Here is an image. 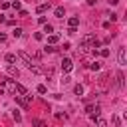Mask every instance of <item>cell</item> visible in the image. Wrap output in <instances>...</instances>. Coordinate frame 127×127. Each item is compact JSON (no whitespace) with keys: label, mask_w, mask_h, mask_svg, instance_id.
<instances>
[{"label":"cell","mask_w":127,"mask_h":127,"mask_svg":"<svg viewBox=\"0 0 127 127\" xmlns=\"http://www.w3.org/2000/svg\"><path fill=\"white\" fill-rule=\"evenodd\" d=\"M85 111H87V115H89L91 119H97V117H99V113H101V107H99V105H87V109H85Z\"/></svg>","instance_id":"1"},{"label":"cell","mask_w":127,"mask_h":127,"mask_svg":"<svg viewBox=\"0 0 127 127\" xmlns=\"http://www.w3.org/2000/svg\"><path fill=\"white\" fill-rule=\"evenodd\" d=\"M16 56H18V60H22V62H24V64H26L28 67H30V65H34V60H32V58H30V56H28L26 52H18Z\"/></svg>","instance_id":"2"},{"label":"cell","mask_w":127,"mask_h":127,"mask_svg":"<svg viewBox=\"0 0 127 127\" xmlns=\"http://www.w3.org/2000/svg\"><path fill=\"white\" fill-rule=\"evenodd\" d=\"M117 60H119V65H127V56H125V48L123 46L117 50Z\"/></svg>","instance_id":"3"},{"label":"cell","mask_w":127,"mask_h":127,"mask_svg":"<svg viewBox=\"0 0 127 127\" xmlns=\"http://www.w3.org/2000/svg\"><path fill=\"white\" fill-rule=\"evenodd\" d=\"M71 67H73L71 60H69V58H64V60H62V69H64V71H71Z\"/></svg>","instance_id":"4"},{"label":"cell","mask_w":127,"mask_h":127,"mask_svg":"<svg viewBox=\"0 0 127 127\" xmlns=\"http://www.w3.org/2000/svg\"><path fill=\"white\" fill-rule=\"evenodd\" d=\"M115 79H117V87L123 89V85H125V75H123L121 71H117V73H115Z\"/></svg>","instance_id":"5"},{"label":"cell","mask_w":127,"mask_h":127,"mask_svg":"<svg viewBox=\"0 0 127 127\" xmlns=\"http://www.w3.org/2000/svg\"><path fill=\"white\" fill-rule=\"evenodd\" d=\"M50 8H52V4H50V2H46V4H40V6L36 8V12H38V14H44V12H48Z\"/></svg>","instance_id":"6"},{"label":"cell","mask_w":127,"mask_h":127,"mask_svg":"<svg viewBox=\"0 0 127 127\" xmlns=\"http://www.w3.org/2000/svg\"><path fill=\"white\" fill-rule=\"evenodd\" d=\"M6 69H8V73H10L12 77H18V75H20V69H18L16 65H12V64H10V65H8Z\"/></svg>","instance_id":"7"},{"label":"cell","mask_w":127,"mask_h":127,"mask_svg":"<svg viewBox=\"0 0 127 127\" xmlns=\"http://www.w3.org/2000/svg\"><path fill=\"white\" fill-rule=\"evenodd\" d=\"M14 91H16V93H20V95H26V93H28V89H26L22 83H14Z\"/></svg>","instance_id":"8"},{"label":"cell","mask_w":127,"mask_h":127,"mask_svg":"<svg viewBox=\"0 0 127 127\" xmlns=\"http://www.w3.org/2000/svg\"><path fill=\"white\" fill-rule=\"evenodd\" d=\"M107 79H109V73H107V71L101 73V75H99V85H101V87H107Z\"/></svg>","instance_id":"9"},{"label":"cell","mask_w":127,"mask_h":127,"mask_svg":"<svg viewBox=\"0 0 127 127\" xmlns=\"http://www.w3.org/2000/svg\"><path fill=\"white\" fill-rule=\"evenodd\" d=\"M54 16H56V18H64V16H65V10H64L62 6H58V8H54Z\"/></svg>","instance_id":"10"},{"label":"cell","mask_w":127,"mask_h":127,"mask_svg":"<svg viewBox=\"0 0 127 127\" xmlns=\"http://www.w3.org/2000/svg\"><path fill=\"white\" fill-rule=\"evenodd\" d=\"M77 24H79V18H77V16H71V18L67 20V26H69V28H77Z\"/></svg>","instance_id":"11"},{"label":"cell","mask_w":127,"mask_h":127,"mask_svg":"<svg viewBox=\"0 0 127 127\" xmlns=\"http://www.w3.org/2000/svg\"><path fill=\"white\" fill-rule=\"evenodd\" d=\"M48 42H50V46H54V44L60 42V36H58V34H50V36H48Z\"/></svg>","instance_id":"12"},{"label":"cell","mask_w":127,"mask_h":127,"mask_svg":"<svg viewBox=\"0 0 127 127\" xmlns=\"http://www.w3.org/2000/svg\"><path fill=\"white\" fill-rule=\"evenodd\" d=\"M4 60H6L8 64H14V62L18 60V56H16V54H6V56H4Z\"/></svg>","instance_id":"13"},{"label":"cell","mask_w":127,"mask_h":127,"mask_svg":"<svg viewBox=\"0 0 127 127\" xmlns=\"http://www.w3.org/2000/svg\"><path fill=\"white\" fill-rule=\"evenodd\" d=\"M32 125H34V127H48L42 119H32Z\"/></svg>","instance_id":"14"},{"label":"cell","mask_w":127,"mask_h":127,"mask_svg":"<svg viewBox=\"0 0 127 127\" xmlns=\"http://www.w3.org/2000/svg\"><path fill=\"white\" fill-rule=\"evenodd\" d=\"M73 93H75V95H83V85H79V83H77V85L73 87Z\"/></svg>","instance_id":"15"},{"label":"cell","mask_w":127,"mask_h":127,"mask_svg":"<svg viewBox=\"0 0 127 127\" xmlns=\"http://www.w3.org/2000/svg\"><path fill=\"white\" fill-rule=\"evenodd\" d=\"M44 32H46V34L50 36V34L54 32V28H52V24H48V22H46V24H44Z\"/></svg>","instance_id":"16"},{"label":"cell","mask_w":127,"mask_h":127,"mask_svg":"<svg viewBox=\"0 0 127 127\" xmlns=\"http://www.w3.org/2000/svg\"><path fill=\"white\" fill-rule=\"evenodd\" d=\"M12 36H14V38H20V36H22V28H14V30H12Z\"/></svg>","instance_id":"17"},{"label":"cell","mask_w":127,"mask_h":127,"mask_svg":"<svg viewBox=\"0 0 127 127\" xmlns=\"http://www.w3.org/2000/svg\"><path fill=\"white\" fill-rule=\"evenodd\" d=\"M77 52H79V54H87V52H89V48H87L85 44H81V46L77 48Z\"/></svg>","instance_id":"18"},{"label":"cell","mask_w":127,"mask_h":127,"mask_svg":"<svg viewBox=\"0 0 127 127\" xmlns=\"http://www.w3.org/2000/svg\"><path fill=\"white\" fill-rule=\"evenodd\" d=\"M89 69L97 71V69H99V62H91V64H89Z\"/></svg>","instance_id":"19"},{"label":"cell","mask_w":127,"mask_h":127,"mask_svg":"<svg viewBox=\"0 0 127 127\" xmlns=\"http://www.w3.org/2000/svg\"><path fill=\"white\" fill-rule=\"evenodd\" d=\"M30 71H32V73H40L42 69H40V65H36V64H34V65H30Z\"/></svg>","instance_id":"20"},{"label":"cell","mask_w":127,"mask_h":127,"mask_svg":"<svg viewBox=\"0 0 127 127\" xmlns=\"http://www.w3.org/2000/svg\"><path fill=\"white\" fill-rule=\"evenodd\" d=\"M97 127H107V121L101 119V117H97Z\"/></svg>","instance_id":"21"},{"label":"cell","mask_w":127,"mask_h":127,"mask_svg":"<svg viewBox=\"0 0 127 127\" xmlns=\"http://www.w3.org/2000/svg\"><path fill=\"white\" fill-rule=\"evenodd\" d=\"M97 54H99V56H103V58H107V56H109V50H107V48H103V50H99Z\"/></svg>","instance_id":"22"},{"label":"cell","mask_w":127,"mask_h":127,"mask_svg":"<svg viewBox=\"0 0 127 127\" xmlns=\"http://www.w3.org/2000/svg\"><path fill=\"white\" fill-rule=\"evenodd\" d=\"M113 125H115V127H121V119H119L117 115H113Z\"/></svg>","instance_id":"23"},{"label":"cell","mask_w":127,"mask_h":127,"mask_svg":"<svg viewBox=\"0 0 127 127\" xmlns=\"http://www.w3.org/2000/svg\"><path fill=\"white\" fill-rule=\"evenodd\" d=\"M10 6H12L14 10H20V2H18V0H14V2H10Z\"/></svg>","instance_id":"24"},{"label":"cell","mask_w":127,"mask_h":127,"mask_svg":"<svg viewBox=\"0 0 127 127\" xmlns=\"http://www.w3.org/2000/svg\"><path fill=\"white\" fill-rule=\"evenodd\" d=\"M69 81H71V77H69V75H64V77H62V83H64V85H67Z\"/></svg>","instance_id":"25"},{"label":"cell","mask_w":127,"mask_h":127,"mask_svg":"<svg viewBox=\"0 0 127 127\" xmlns=\"http://www.w3.org/2000/svg\"><path fill=\"white\" fill-rule=\"evenodd\" d=\"M12 117H14L16 121H20V119H22V115H20V111H12Z\"/></svg>","instance_id":"26"},{"label":"cell","mask_w":127,"mask_h":127,"mask_svg":"<svg viewBox=\"0 0 127 127\" xmlns=\"http://www.w3.org/2000/svg\"><path fill=\"white\" fill-rule=\"evenodd\" d=\"M54 50H56V48H54V46H46V48H44V52H46V54H52V52H54Z\"/></svg>","instance_id":"27"},{"label":"cell","mask_w":127,"mask_h":127,"mask_svg":"<svg viewBox=\"0 0 127 127\" xmlns=\"http://www.w3.org/2000/svg\"><path fill=\"white\" fill-rule=\"evenodd\" d=\"M0 8H2V10H8V8H10V2H2Z\"/></svg>","instance_id":"28"},{"label":"cell","mask_w":127,"mask_h":127,"mask_svg":"<svg viewBox=\"0 0 127 127\" xmlns=\"http://www.w3.org/2000/svg\"><path fill=\"white\" fill-rule=\"evenodd\" d=\"M34 38H36V40H44V34H42V32H36Z\"/></svg>","instance_id":"29"},{"label":"cell","mask_w":127,"mask_h":127,"mask_svg":"<svg viewBox=\"0 0 127 127\" xmlns=\"http://www.w3.org/2000/svg\"><path fill=\"white\" fill-rule=\"evenodd\" d=\"M48 89H46V85H38V93H46Z\"/></svg>","instance_id":"30"},{"label":"cell","mask_w":127,"mask_h":127,"mask_svg":"<svg viewBox=\"0 0 127 127\" xmlns=\"http://www.w3.org/2000/svg\"><path fill=\"white\" fill-rule=\"evenodd\" d=\"M18 16H20V18H26V16H28V12H26V10H20V14H18Z\"/></svg>","instance_id":"31"},{"label":"cell","mask_w":127,"mask_h":127,"mask_svg":"<svg viewBox=\"0 0 127 127\" xmlns=\"http://www.w3.org/2000/svg\"><path fill=\"white\" fill-rule=\"evenodd\" d=\"M38 22H40V24H46L48 20H46V16H40V18H38Z\"/></svg>","instance_id":"32"},{"label":"cell","mask_w":127,"mask_h":127,"mask_svg":"<svg viewBox=\"0 0 127 127\" xmlns=\"http://www.w3.org/2000/svg\"><path fill=\"white\" fill-rule=\"evenodd\" d=\"M4 40H6V34H2V32H0V42H4Z\"/></svg>","instance_id":"33"},{"label":"cell","mask_w":127,"mask_h":127,"mask_svg":"<svg viewBox=\"0 0 127 127\" xmlns=\"http://www.w3.org/2000/svg\"><path fill=\"white\" fill-rule=\"evenodd\" d=\"M95 2H97V0H87V4H89V6H93Z\"/></svg>","instance_id":"34"},{"label":"cell","mask_w":127,"mask_h":127,"mask_svg":"<svg viewBox=\"0 0 127 127\" xmlns=\"http://www.w3.org/2000/svg\"><path fill=\"white\" fill-rule=\"evenodd\" d=\"M0 22H6V18H4V16H0Z\"/></svg>","instance_id":"35"}]
</instances>
